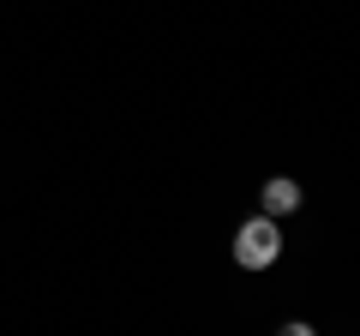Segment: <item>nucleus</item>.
<instances>
[{"label": "nucleus", "instance_id": "3", "mask_svg": "<svg viewBox=\"0 0 360 336\" xmlns=\"http://www.w3.org/2000/svg\"><path fill=\"white\" fill-rule=\"evenodd\" d=\"M276 336H319V330H312V324H283Z\"/></svg>", "mask_w": 360, "mask_h": 336}, {"label": "nucleus", "instance_id": "1", "mask_svg": "<svg viewBox=\"0 0 360 336\" xmlns=\"http://www.w3.org/2000/svg\"><path fill=\"white\" fill-rule=\"evenodd\" d=\"M276 259H283V228H276V217L240 222V234H234V264L240 271H270Z\"/></svg>", "mask_w": 360, "mask_h": 336}, {"label": "nucleus", "instance_id": "2", "mask_svg": "<svg viewBox=\"0 0 360 336\" xmlns=\"http://www.w3.org/2000/svg\"><path fill=\"white\" fill-rule=\"evenodd\" d=\"M288 210H300V186L288 181V174L264 181V217H288Z\"/></svg>", "mask_w": 360, "mask_h": 336}]
</instances>
